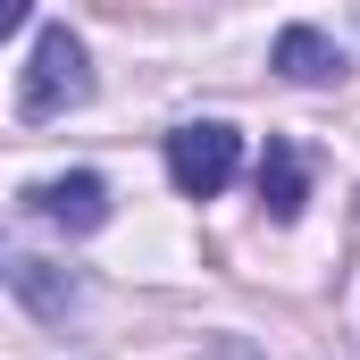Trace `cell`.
Here are the masks:
<instances>
[{
    "label": "cell",
    "instance_id": "7",
    "mask_svg": "<svg viewBox=\"0 0 360 360\" xmlns=\"http://www.w3.org/2000/svg\"><path fill=\"white\" fill-rule=\"evenodd\" d=\"M17 25H25V0H0V42H8Z\"/></svg>",
    "mask_w": 360,
    "mask_h": 360
},
{
    "label": "cell",
    "instance_id": "5",
    "mask_svg": "<svg viewBox=\"0 0 360 360\" xmlns=\"http://www.w3.org/2000/svg\"><path fill=\"white\" fill-rule=\"evenodd\" d=\"M260 201H269V218H302V201H310V176H302V151L293 143H269V160H260Z\"/></svg>",
    "mask_w": 360,
    "mask_h": 360
},
{
    "label": "cell",
    "instance_id": "2",
    "mask_svg": "<svg viewBox=\"0 0 360 360\" xmlns=\"http://www.w3.org/2000/svg\"><path fill=\"white\" fill-rule=\"evenodd\" d=\"M243 168V143H235V126H218V117H201V126H176L168 134V184L193 193V201H210V193H226Z\"/></svg>",
    "mask_w": 360,
    "mask_h": 360
},
{
    "label": "cell",
    "instance_id": "3",
    "mask_svg": "<svg viewBox=\"0 0 360 360\" xmlns=\"http://www.w3.org/2000/svg\"><path fill=\"white\" fill-rule=\"evenodd\" d=\"M25 210H34V218H51V226H68V235H92V226L109 218V184L76 168V176L34 184V193H25Z\"/></svg>",
    "mask_w": 360,
    "mask_h": 360
},
{
    "label": "cell",
    "instance_id": "1",
    "mask_svg": "<svg viewBox=\"0 0 360 360\" xmlns=\"http://www.w3.org/2000/svg\"><path fill=\"white\" fill-rule=\"evenodd\" d=\"M76 101H92V59H84V42H76L68 25H42L34 68H25V92H17V117L42 126V117H59V109H76Z\"/></svg>",
    "mask_w": 360,
    "mask_h": 360
},
{
    "label": "cell",
    "instance_id": "4",
    "mask_svg": "<svg viewBox=\"0 0 360 360\" xmlns=\"http://www.w3.org/2000/svg\"><path fill=\"white\" fill-rule=\"evenodd\" d=\"M276 76H293V84H327V76H344V51H335L319 25H285V34H276Z\"/></svg>",
    "mask_w": 360,
    "mask_h": 360
},
{
    "label": "cell",
    "instance_id": "6",
    "mask_svg": "<svg viewBox=\"0 0 360 360\" xmlns=\"http://www.w3.org/2000/svg\"><path fill=\"white\" fill-rule=\"evenodd\" d=\"M8 276H17V293H25V302H34L42 319H68V310L84 302V285H76V276H59L51 260H17Z\"/></svg>",
    "mask_w": 360,
    "mask_h": 360
}]
</instances>
